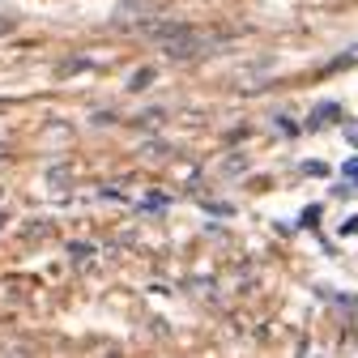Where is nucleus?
I'll return each instance as SVG.
<instances>
[{"label": "nucleus", "instance_id": "obj_1", "mask_svg": "<svg viewBox=\"0 0 358 358\" xmlns=\"http://www.w3.org/2000/svg\"><path fill=\"white\" fill-rule=\"evenodd\" d=\"M337 115H341V111H337V103H324V107H320L316 115H311V120H307V128H324V124H333Z\"/></svg>", "mask_w": 358, "mask_h": 358}, {"label": "nucleus", "instance_id": "obj_2", "mask_svg": "<svg viewBox=\"0 0 358 358\" xmlns=\"http://www.w3.org/2000/svg\"><path fill=\"white\" fill-rule=\"evenodd\" d=\"M350 64H358V48H345L341 56H333V60H329V73H337V69H350Z\"/></svg>", "mask_w": 358, "mask_h": 358}, {"label": "nucleus", "instance_id": "obj_3", "mask_svg": "<svg viewBox=\"0 0 358 358\" xmlns=\"http://www.w3.org/2000/svg\"><path fill=\"white\" fill-rule=\"evenodd\" d=\"M345 137H350V145H358V124H345Z\"/></svg>", "mask_w": 358, "mask_h": 358}, {"label": "nucleus", "instance_id": "obj_4", "mask_svg": "<svg viewBox=\"0 0 358 358\" xmlns=\"http://www.w3.org/2000/svg\"><path fill=\"white\" fill-rule=\"evenodd\" d=\"M345 175H354V179H358V162H350V166H345Z\"/></svg>", "mask_w": 358, "mask_h": 358}]
</instances>
